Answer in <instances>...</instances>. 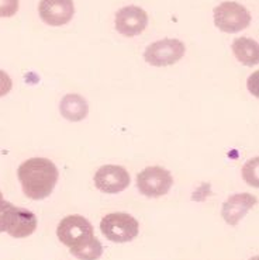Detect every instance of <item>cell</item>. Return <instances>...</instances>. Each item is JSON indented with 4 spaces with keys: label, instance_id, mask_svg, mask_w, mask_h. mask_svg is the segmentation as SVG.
I'll list each match as a JSON object with an SVG mask.
<instances>
[{
    "label": "cell",
    "instance_id": "obj_1",
    "mask_svg": "<svg viewBox=\"0 0 259 260\" xmlns=\"http://www.w3.org/2000/svg\"><path fill=\"white\" fill-rule=\"evenodd\" d=\"M17 177L25 196L38 201L47 199L54 191L60 172L47 157H31L18 166Z\"/></svg>",
    "mask_w": 259,
    "mask_h": 260
},
{
    "label": "cell",
    "instance_id": "obj_2",
    "mask_svg": "<svg viewBox=\"0 0 259 260\" xmlns=\"http://www.w3.org/2000/svg\"><path fill=\"white\" fill-rule=\"evenodd\" d=\"M100 231L111 242L126 243L138 236L139 222L127 212H111L103 217Z\"/></svg>",
    "mask_w": 259,
    "mask_h": 260
},
{
    "label": "cell",
    "instance_id": "obj_3",
    "mask_svg": "<svg viewBox=\"0 0 259 260\" xmlns=\"http://www.w3.org/2000/svg\"><path fill=\"white\" fill-rule=\"evenodd\" d=\"M214 24L228 34L240 32L251 24V13L237 2H223L213 10Z\"/></svg>",
    "mask_w": 259,
    "mask_h": 260
},
{
    "label": "cell",
    "instance_id": "obj_4",
    "mask_svg": "<svg viewBox=\"0 0 259 260\" xmlns=\"http://www.w3.org/2000/svg\"><path fill=\"white\" fill-rule=\"evenodd\" d=\"M185 52L186 47L181 40L163 38L145 48L144 59L152 67H170L181 61Z\"/></svg>",
    "mask_w": 259,
    "mask_h": 260
},
{
    "label": "cell",
    "instance_id": "obj_5",
    "mask_svg": "<svg viewBox=\"0 0 259 260\" xmlns=\"http://www.w3.org/2000/svg\"><path fill=\"white\" fill-rule=\"evenodd\" d=\"M172 186H174V177L170 172L161 166L145 168L137 176V187L139 193L151 199L168 194Z\"/></svg>",
    "mask_w": 259,
    "mask_h": 260
},
{
    "label": "cell",
    "instance_id": "obj_6",
    "mask_svg": "<svg viewBox=\"0 0 259 260\" xmlns=\"http://www.w3.org/2000/svg\"><path fill=\"white\" fill-rule=\"evenodd\" d=\"M56 235L65 246L72 248L93 236V226L82 215H68L58 224Z\"/></svg>",
    "mask_w": 259,
    "mask_h": 260
},
{
    "label": "cell",
    "instance_id": "obj_7",
    "mask_svg": "<svg viewBox=\"0 0 259 260\" xmlns=\"http://www.w3.org/2000/svg\"><path fill=\"white\" fill-rule=\"evenodd\" d=\"M93 182L100 191L107 194H117L124 191L130 186V175L123 166L104 165L97 170Z\"/></svg>",
    "mask_w": 259,
    "mask_h": 260
},
{
    "label": "cell",
    "instance_id": "obj_8",
    "mask_svg": "<svg viewBox=\"0 0 259 260\" xmlns=\"http://www.w3.org/2000/svg\"><path fill=\"white\" fill-rule=\"evenodd\" d=\"M148 25V14L138 6L121 7L116 13V30L126 37L142 34Z\"/></svg>",
    "mask_w": 259,
    "mask_h": 260
},
{
    "label": "cell",
    "instance_id": "obj_9",
    "mask_svg": "<svg viewBox=\"0 0 259 260\" xmlns=\"http://www.w3.org/2000/svg\"><path fill=\"white\" fill-rule=\"evenodd\" d=\"M38 13L45 24L60 27L72 20L75 6L72 0H41Z\"/></svg>",
    "mask_w": 259,
    "mask_h": 260
},
{
    "label": "cell",
    "instance_id": "obj_10",
    "mask_svg": "<svg viewBox=\"0 0 259 260\" xmlns=\"http://www.w3.org/2000/svg\"><path fill=\"white\" fill-rule=\"evenodd\" d=\"M38 225L34 212L28 211L25 208L12 206L7 212L6 231L9 235L13 238H27L34 234Z\"/></svg>",
    "mask_w": 259,
    "mask_h": 260
},
{
    "label": "cell",
    "instance_id": "obj_11",
    "mask_svg": "<svg viewBox=\"0 0 259 260\" xmlns=\"http://www.w3.org/2000/svg\"><path fill=\"white\" fill-rule=\"evenodd\" d=\"M256 203H258V199L249 193H238L229 196L223 204V210H221L224 221L233 226L238 225L242 218L247 215L248 211L253 206H256Z\"/></svg>",
    "mask_w": 259,
    "mask_h": 260
},
{
    "label": "cell",
    "instance_id": "obj_12",
    "mask_svg": "<svg viewBox=\"0 0 259 260\" xmlns=\"http://www.w3.org/2000/svg\"><path fill=\"white\" fill-rule=\"evenodd\" d=\"M60 110L64 118H67L69 121L78 122L86 118V115L89 113V106L80 94L71 93V94L62 97Z\"/></svg>",
    "mask_w": 259,
    "mask_h": 260
},
{
    "label": "cell",
    "instance_id": "obj_13",
    "mask_svg": "<svg viewBox=\"0 0 259 260\" xmlns=\"http://www.w3.org/2000/svg\"><path fill=\"white\" fill-rule=\"evenodd\" d=\"M233 52H234L235 58L247 67H253L259 61L258 43L248 37L235 38L233 43Z\"/></svg>",
    "mask_w": 259,
    "mask_h": 260
},
{
    "label": "cell",
    "instance_id": "obj_14",
    "mask_svg": "<svg viewBox=\"0 0 259 260\" xmlns=\"http://www.w3.org/2000/svg\"><path fill=\"white\" fill-rule=\"evenodd\" d=\"M71 253L79 260H97L103 254V246L95 235L71 248Z\"/></svg>",
    "mask_w": 259,
    "mask_h": 260
},
{
    "label": "cell",
    "instance_id": "obj_15",
    "mask_svg": "<svg viewBox=\"0 0 259 260\" xmlns=\"http://www.w3.org/2000/svg\"><path fill=\"white\" fill-rule=\"evenodd\" d=\"M242 176L245 182L249 183L253 187H258V157H253L242 169Z\"/></svg>",
    "mask_w": 259,
    "mask_h": 260
},
{
    "label": "cell",
    "instance_id": "obj_16",
    "mask_svg": "<svg viewBox=\"0 0 259 260\" xmlns=\"http://www.w3.org/2000/svg\"><path fill=\"white\" fill-rule=\"evenodd\" d=\"M18 10V0H0V17H13Z\"/></svg>",
    "mask_w": 259,
    "mask_h": 260
},
{
    "label": "cell",
    "instance_id": "obj_17",
    "mask_svg": "<svg viewBox=\"0 0 259 260\" xmlns=\"http://www.w3.org/2000/svg\"><path fill=\"white\" fill-rule=\"evenodd\" d=\"M13 87L12 78L7 75L5 71L0 69V97L6 96L7 93H10Z\"/></svg>",
    "mask_w": 259,
    "mask_h": 260
},
{
    "label": "cell",
    "instance_id": "obj_18",
    "mask_svg": "<svg viewBox=\"0 0 259 260\" xmlns=\"http://www.w3.org/2000/svg\"><path fill=\"white\" fill-rule=\"evenodd\" d=\"M13 204L9 203L6 200H0V234L6 231V219H7V212L10 210V207Z\"/></svg>",
    "mask_w": 259,
    "mask_h": 260
},
{
    "label": "cell",
    "instance_id": "obj_19",
    "mask_svg": "<svg viewBox=\"0 0 259 260\" xmlns=\"http://www.w3.org/2000/svg\"><path fill=\"white\" fill-rule=\"evenodd\" d=\"M0 200H3V194H2V191H0Z\"/></svg>",
    "mask_w": 259,
    "mask_h": 260
}]
</instances>
